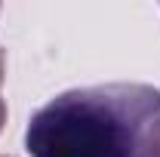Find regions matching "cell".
I'll use <instances>...</instances> for the list:
<instances>
[{"instance_id":"cell-3","label":"cell","mask_w":160,"mask_h":157,"mask_svg":"<svg viewBox=\"0 0 160 157\" xmlns=\"http://www.w3.org/2000/svg\"><path fill=\"white\" fill-rule=\"evenodd\" d=\"M3 74H6V56H3V49H0V83H3Z\"/></svg>"},{"instance_id":"cell-1","label":"cell","mask_w":160,"mask_h":157,"mask_svg":"<svg viewBox=\"0 0 160 157\" xmlns=\"http://www.w3.org/2000/svg\"><path fill=\"white\" fill-rule=\"evenodd\" d=\"M31 157H160V89L80 86L49 99L25 129Z\"/></svg>"},{"instance_id":"cell-2","label":"cell","mask_w":160,"mask_h":157,"mask_svg":"<svg viewBox=\"0 0 160 157\" xmlns=\"http://www.w3.org/2000/svg\"><path fill=\"white\" fill-rule=\"evenodd\" d=\"M3 123H6V102L0 99V129H3Z\"/></svg>"}]
</instances>
